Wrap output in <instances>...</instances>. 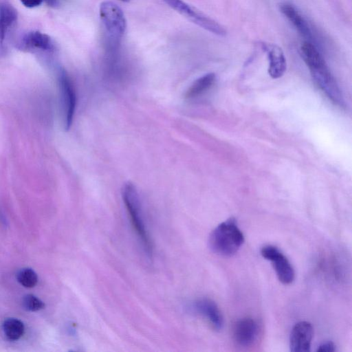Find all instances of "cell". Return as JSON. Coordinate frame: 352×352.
I'll list each match as a JSON object with an SVG mask.
<instances>
[{
  "label": "cell",
  "instance_id": "d6986e66",
  "mask_svg": "<svg viewBox=\"0 0 352 352\" xmlns=\"http://www.w3.org/2000/svg\"><path fill=\"white\" fill-rule=\"evenodd\" d=\"M336 351V346L332 342H326L318 346V352H333Z\"/></svg>",
  "mask_w": 352,
  "mask_h": 352
},
{
  "label": "cell",
  "instance_id": "277c9868",
  "mask_svg": "<svg viewBox=\"0 0 352 352\" xmlns=\"http://www.w3.org/2000/svg\"><path fill=\"white\" fill-rule=\"evenodd\" d=\"M163 1L173 9L207 31L221 36L226 34V30L223 26L183 0Z\"/></svg>",
  "mask_w": 352,
  "mask_h": 352
},
{
  "label": "cell",
  "instance_id": "9a60e30c",
  "mask_svg": "<svg viewBox=\"0 0 352 352\" xmlns=\"http://www.w3.org/2000/svg\"><path fill=\"white\" fill-rule=\"evenodd\" d=\"M215 75L213 73H209L197 79L188 88L185 94L187 98H192L203 94L210 89L214 84Z\"/></svg>",
  "mask_w": 352,
  "mask_h": 352
},
{
  "label": "cell",
  "instance_id": "ac0fdd59",
  "mask_svg": "<svg viewBox=\"0 0 352 352\" xmlns=\"http://www.w3.org/2000/svg\"><path fill=\"white\" fill-rule=\"evenodd\" d=\"M23 307L29 311H37L45 307V303L32 294L25 296L22 300Z\"/></svg>",
  "mask_w": 352,
  "mask_h": 352
},
{
  "label": "cell",
  "instance_id": "ba28073f",
  "mask_svg": "<svg viewBox=\"0 0 352 352\" xmlns=\"http://www.w3.org/2000/svg\"><path fill=\"white\" fill-rule=\"evenodd\" d=\"M313 335V327L309 322L300 321L296 323L290 333V351L292 352L309 351Z\"/></svg>",
  "mask_w": 352,
  "mask_h": 352
},
{
  "label": "cell",
  "instance_id": "3957f363",
  "mask_svg": "<svg viewBox=\"0 0 352 352\" xmlns=\"http://www.w3.org/2000/svg\"><path fill=\"white\" fill-rule=\"evenodd\" d=\"M99 14L108 36L113 43H118L126 29L123 11L116 3L104 1L100 5Z\"/></svg>",
  "mask_w": 352,
  "mask_h": 352
},
{
  "label": "cell",
  "instance_id": "44dd1931",
  "mask_svg": "<svg viewBox=\"0 0 352 352\" xmlns=\"http://www.w3.org/2000/svg\"><path fill=\"white\" fill-rule=\"evenodd\" d=\"M47 4L51 7H56L58 6V0H44Z\"/></svg>",
  "mask_w": 352,
  "mask_h": 352
},
{
  "label": "cell",
  "instance_id": "2e32d148",
  "mask_svg": "<svg viewBox=\"0 0 352 352\" xmlns=\"http://www.w3.org/2000/svg\"><path fill=\"white\" fill-rule=\"evenodd\" d=\"M3 330L8 340L15 341L23 336L25 326L20 320L9 318L4 320L3 323Z\"/></svg>",
  "mask_w": 352,
  "mask_h": 352
},
{
  "label": "cell",
  "instance_id": "7a4b0ae2",
  "mask_svg": "<svg viewBox=\"0 0 352 352\" xmlns=\"http://www.w3.org/2000/svg\"><path fill=\"white\" fill-rule=\"evenodd\" d=\"M122 197L132 226L142 243L145 253L151 258L153 254V244L144 223L135 186L131 182L125 184L122 189Z\"/></svg>",
  "mask_w": 352,
  "mask_h": 352
},
{
  "label": "cell",
  "instance_id": "52a82bcc",
  "mask_svg": "<svg viewBox=\"0 0 352 352\" xmlns=\"http://www.w3.org/2000/svg\"><path fill=\"white\" fill-rule=\"evenodd\" d=\"M59 83L64 107L65 127L67 130L70 128L73 121L76 98L71 79L64 69L60 71Z\"/></svg>",
  "mask_w": 352,
  "mask_h": 352
},
{
  "label": "cell",
  "instance_id": "4fadbf2b",
  "mask_svg": "<svg viewBox=\"0 0 352 352\" xmlns=\"http://www.w3.org/2000/svg\"><path fill=\"white\" fill-rule=\"evenodd\" d=\"M279 10L302 36L307 39L312 38L311 30L307 21L294 6L288 2H283L279 5Z\"/></svg>",
  "mask_w": 352,
  "mask_h": 352
},
{
  "label": "cell",
  "instance_id": "9c48e42d",
  "mask_svg": "<svg viewBox=\"0 0 352 352\" xmlns=\"http://www.w3.org/2000/svg\"><path fill=\"white\" fill-rule=\"evenodd\" d=\"M258 333L256 322L250 318L237 320L232 328L234 342L241 346H249L256 340Z\"/></svg>",
  "mask_w": 352,
  "mask_h": 352
},
{
  "label": "cell",
  "instance_id": "8992f818",
  "mask_svg": "<svg viewBox=\"0 0 352 352\" xmlns=\"http://www.w3.org/2000/svg\"><path fill=\"white\" fill-rule=\"evenodd\" d=\"M309 68L314 79L322 90L333 102L340 104L342 101L340 91L325 61Z\"/></svg>",
  "mask_w": 352,
  "mask_h": 352
},
{
  "label": "cell",
  "instance_id": "5b68a950",
  "mask_svg": "<svg viewBox=\"0 0 352 352\" xmlns=\"http://www.w3.org/2000/svg\"><path fill=\"white\" fill-rule=\"evenodd\" d=\"M262 256L272 262L278 280L285 285L290 284L294 280V270L287 258L272 245L263 247L261 250Z\"/></svg>",
  "mask_w": 352,
  "mask_h": 352
},
{
  "label": "cell",
  "instance_id": "30bf717a",
  "mask_svg": "<svg viewBox=\"0 0 352 352\" xmlns=\"http://www.w3.org/2000/svg\"><path fill=\"white\" fill-rule=\"evenodd\" d=\"M193 310L205 318L216 330L223 326V318L217 304L208 298H200L192 304Z\"/></svg>",
  "mask_w": 352,
  "mask_h": 352
},
{
  "label": "cell",
  "instance_id": "e0dca14e",
  "mask_svg": "<svg viewBox=\"0 0 352 352\" xmlns=\"http://www.w3.org/2000/svg\"><path fill=\"white\" fill-rule=\"evenodd\" d=\"M16 279L22 286L32 288L37 284L38 276L32 269L25 267L17 272Z\"/></svg>",
  "mask_w": 352,
  "mask_h": 352
},
{
  "label": "cell",
  "instance_id": "7c38bea8",
  "mask_svg": "<svg viewBox=\"0 0 352 352\" xmlns=\"http://www.w3.org/2000/svg\"><path fill=\"white\" fill-rule=\"evenodd\" d=\"M19 47L22 50L47 52H51L54 48L51 38L38 31H32L25 34L21 38Z\"/></svg>",
  "mask_w": 352,
  "mask_h": 352
},
{
  "label": "cell",
  "instance_id": "5bb4252c",
  "mask_svg": "<svg viewBox=\"0 0 352 352\" xmlns=\"http://www.w3.org/2000/svg\"><path fill=\"white\" fill-rule=\"evenodd\" d=\"M17 19L16 10L10 4L0 5V45H3L6 34Z\"/></svg>",
  "mask_w": 352,
  "mask_h": 352
},
{
  "label": "cell",
  "instance_id": "8fae6325",
  "mask_svg": "<svg viewBox=\"0 0 352 352\" xmlns=\"http://www.w3.org/2000/svg\"><path fill=\"white\" fill-rule=\"evenodd\" d=\"M262 49L267 53L268 73L272 78L281 77L286 70V59L282 49L276 44L262 43Z\"/></svg>",
  "mask_w": 352,
  "mask_h": 352
},
{
  "label": "cell",
  "instance_id": "ffe728a7",
  "mask_svg": "<svg viewBox=\"0 0 352 352\" xmlns=\"http://www.w3.org/2000/svg\"><path fill=\"white\" fill-rule=\"evenodd\" d=\"M22 4L27 8H35L40 6L44 0H20Z\"/></svg>",
  "mask_w": 352,
  "mask_h": 352
},
{
  "label": "cell",
  "instance_id": "6da1fadb",
  "mask_svg": "<svg viewBox=\"0 0 352 352\" xmlns=\"http://www.w3.org/2000/svg\"><path fill=\"white\" fill-rule=\"evenodd\" d=\"M243 242V234L232 217L219 224L209 237L210 249L223 256H231L236 254Z\"/></svg>",
  "mask_w": 352,
  "mask_h": 352
},
{
  "label": "cell",
  "instance_id": "7402d4cb",
  "mask_svg": "<svg viewBox=\"0 0 352 352\" xmlns=\"http://www.w3.org/2000/svg\"><path fill=\"white\" fill-rule=\"evenodd\" d=\"M121 1H123V2H129L130 0H120Z\"/></svg>",
  "mask_w": 352,
  "mask_h": 352
}]
</instances>
